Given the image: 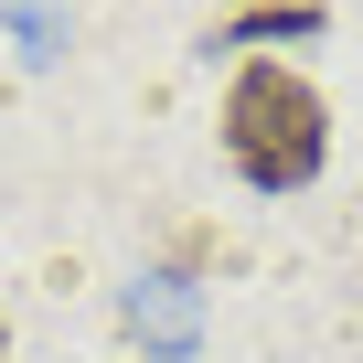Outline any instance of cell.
<instances>
[{
    "instance_id": "1",
    "label": "cell",
    "mask_w": 363,
    "mask_h": 363,
    "mask_svg": "<svg viewBox=\"0 0 363 363\" xmlns=\"http://www.w3.org/2000/svg\"><path fill=\"white\" fill-rule=\"evenodd\" d=\"M225 160L257 182V193H299V182L331 160V107L299 65H235L225 86Z\"/></svg>"
},
{
    "instance_id": "2",
    "label": "cell",
    "mask_w": 363,
    "mask_h": 363,
    "mask_svg": "<svg viewBox=\"0 0 363 363\" xmlns=\"http://www.w3.org/2000/svg\"><path fill=\"white\" fill-rule=\"evenodd\" d=\"M0 352H11V331H0Z\"/></svg>"
}]
</instances>
